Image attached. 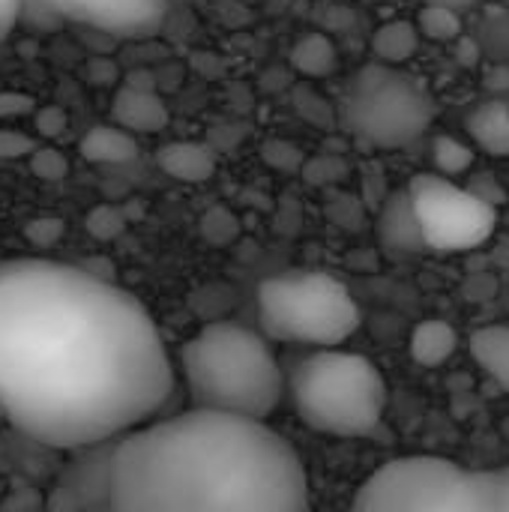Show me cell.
Returning <instances> with one entry per match:
<instances>
[{"label": "cell", "instance_id": "6da1fadb", "mask_svg": "<svg viewBox=\"0 0 509 512\" xmlns=\"http://www.w3.org/2000/svg\"><path fill=\"white\" fill-rule=\"evenodd\" d=\"M171 393V357L141 300L72 264H0V405L9 426L69 453L153 420Z\"/></svg>", "mask_w": 509, "mask_h": 512}, {"label": "cell", "instance_id": "7a4b0ae2", "mask_svg": "<svg viewBox=\"0 0 509 512\" xmlns=\"http://www.w3.org/2000/svg\"><path fill=\"white\" fill-rule=\"evenodd\" d=\"M300 453L261 417L192 405L117 438L114 512H303Z\"/></svg>", "mask_w": 509, "mask_h": 512}, {"label": "cell", "instance_id": "3957f363", "mask_svg": "<svg viewBox=\"0 0 509 512\" xmlns=\"http://www.w3.org/2000/svg\"><path fill=\"white\" fill-rule=\"evenodd\" d=\"M180 372L192 405L261 420L279 408L288 390L267 336L231 321L201 327L180 348Z\"/></svg>", "mask_w": 509, "mask_h": 512}, {"label": "cell", "instance_id": "277c9868", "mask_svg": "<svg viewBox=\"0 0 509 512\" xmlns=\"http://www.w3.org/2000/svg\"><path fill=\"white\" fill-rule=\"evenodd\" d=\"M291 399L306 429L333 438L372 435L387 411L381 369L354 351L315 348L291 372Z\"/></svg>", "mask_w": 509, "mask_h": 512}, {"label": "cell", "instance_id": "5b68a950", "mask_svg": "<svg viewBox=\"0 0 509 512\" xmlns=\"http://www.w3.org/2000/svg\"><path fill=\"white\" fill-rule=\"evenodd\" d=\"M354 510L363 512H504V474L471 471L444 456H399L369 474Z\"/></svg>", "mask_w": 509, "mask_h": 512}, {"label": "cell", "instance_id": "8992f818", "mask_svg": "<svg viewBox=\"0 0 509 512\" xmlns=\"http://www.w3.org/2000/svg\"><path fill=\"white\" fill-rule=\"evenodd\" d=\"M258 327L273 342L336 348L360 330V306L330 273H285L258 285Z\"/></svg>", "mask_w": 509, "mask_h": 512}, {"label": "cell", "instance_id": "52a82bcc", "mask_svg": "<svg viewBox=\"0 0 509 512\" xmlns=\"http://www.w3.org/2000/svg\"><path fill=\"white\" fill-rule=\"evenodd\" d=\"M342 114L357 138L372 147L393 150L417 141L429 129L435 99L420 81L378 60L357 72Z\"/></svg>", "mask_w": 509, "mask_h": 512}, {"label": "cell", "instance_id": "ba28073f", "mask_svg": "<svg viewBox=\"0 0 509 512\" xmlns=\"http://www.w3.org/2000/svg\"><path fill=\"white\" fill-rule=\"evenodd\" d=\"M429 252L453 255L483 246L498 228V210L471 186L453 183L447 174H417L408 183Z\"/></svg>", "mask_w": 509, "mask_h": 512}, {"label": "cell", "instance_id": "9c48e42d", "mask_svg": "<svg viewBox=\"0 0 509 512\" xmlns=\"http://www.w3.org/2000/svg\"><path fill=\"white\" fill-rule=\"evenodd\" d=\"M168 18V0H21V21L54 30L78 24L105 36H150Z\"/></svg>", "mask_w": 509, "mask_h": 512}, {"label": "cell", "instance_id": "30bf717a", "mask_svg": "<svg viewBox=\"0 0 509 512\" xmlns=\"http://www.w3.org/2000/svg\"><path fill=\"white\" fill-rule=\"evenodd\" d=\"M114 453L117 438L69 450L57 471L45 507L57 512H114Z\"/></svg>", "mask_w": 509, "mask_h": 512}, {"label": "cell", "instance_id": "8fae6325", "mask_svg": "<svg viewBox=\"0 0 509 512\" xmlns=\"http://www.w3.org/2000/svg\"><path fill=\"white\" fill-rule=\"evenodd\" d=\"M375 234H378V243L396 255L429 252L408 186L393 195H384V201L378 207V219H375Z\"/></svg>", "mask_w": 509, "mask_h": 512}, {"label": "cell", "instance_id": "7c38bea8", "mask_svg": "<svg viewBox=\"0 0 509 512\" xmlns=\"http://www.w3.org/2000/svg\"><path fill=\"white\" fill-rule=\"evenodd\" d=\"M111 120L135 135H153L162 132L171 120L165 99L156 90H144V87H129L123 84L114 93L111 102Z\"/></svg>", "mask_w": 509, "mask_h": 512}, {"label": "cell", "instance_id": "4fadbf2b", "mask_svg": "<svg viewBox=\"0 0 509 512\" xmlns=\"http://www.w3.org/2000/svg\"><path fill=\"white\" fill-rule=\"evenodd\" d=\"M156 165L180 183H207L216 174V150L204 141H171L159 147Z\"/></svg>", "mask_w": 509, "mask_h": 512}, {"label": "cell", "instance_id": "5bb4252c", "mask_svg": "<svg viewBox=\"0 0 509 512\" xmlns=\"http://www.w3.org/2000/svg\"><path fill=\"white\" fill-rule=\"evenodd\" d=\"M78 153L84 162H93V165H123L138 156V141H135V132L111 120V123H99L87 129V135L78 141Z\"/></svg>", "mask_w": 509, "mask_h": 512}, {"label": "cell", "instance_id": "9a60e30c", "mask_svg": "<svg viewBox=\"0 0 509 512\" xmlns=\"http://www.w3.org/2000/svg\"><path fill=\"white\" fill-rule=\"evenodd\" d=\"M468 135L477 141V147H483L489 156L504 159L509 156V105L504 99H486L480 102L468 120Z\"/></svg>", "mask_w": 509, "mask_h": 512}, {"label": "cell", "instance_id": "2e32d148", "mask_svg": "<svg viewBox=\"0 0 509 512\" xmlns=\"http://www.w3.org/2000/svg\"><path fill=\"white\" fill-rule=\"evenodd\" d=\"M474 363L498 384L509 390V324H489L468 339Z\"/></svg>", "mask_w": 509, "mask_h": 512}, {"label": "cell", "instance_id": "e0dca14e", "mask_svg": "<svg viewBox=\"0 0 509 512\" xmlns=\"http://www.w3.org/2000/svg\"><path fill=\"white\" fill-rule=\"evenodd\" d=\"M459 348V333L450 321L441 318H426L414 327L411 333V357L420 366H444Z\"/></svg>", "mask_w": 509, "mask_h": 512}, {"label": "cell", "instance_id": "ac0fdd59", "mask_svg": "<svg viewBox=\"0 0 509 512\" xmlns=\"http://www.w3.org/2000/svg\"><path fill=\"white\" fill-rule=\"evenodd\" d=\"M420 27L414 21H405V18H396V21H387L381 24L375 33H372V54L375 60L381 63H390V66H402L408 63L417 48H420Z\"/></svg>", "mask_w": 509, "mask_h": 512}, {"label": "cell", "instance_id": "d6986e66", "mask_svg": "<svg viewBox=\"0 0 509 512\" xmlns=\"http://www.w3.org/2000/svg\"><path fill=\"white\" fill-rule=\"evenodd\" d=\"M291 66L306 75V78H327L336 72L339 66V51L336 42L327 33H303L294 45H291Z\"/></svg>", "mask_w": 509, "mask_h": 512}, {"label": "cell", "instance_id": "ffe728a7", "mask_svg": "<svg viewBox=\"0 0 509 512\" xmlns=\"http://www.w3.org/2000/svg\"><path fill=\"white\" fill-rule=\"evenodd\" d=\"M429 150H432L435 168L441 174H447V177H459V174L471 171V165L477 159V153H474L471 144H465V141H459L456 135H447V132L444 135H435Z\"/></svg>", "mask_w": 509, "mask_h": 512}, {"label": "cell", "instance_id": "44dd1931", "mask_svg": "<svg viewBox=\"0 0 509 512\" xmlns=\"http://www.w3.org/2000/svg\"><path fill=\"white\" fill-rule=\"evenodd\" d=\"M417 27L432 42H453L462 36V12L441 3H423L417 15Z\"/></svg>", "mask_w": 509, "mask_h": 512}, {"label": "cell", "instance_id": "7402d4cb", "mask_svg": "<svg viewBox=\"0 0 509 512\" xmlns=\"http://www.w3.org/2000/svg\"><path fill=\"white\" fill-rule=\"evenodd\" d=\"M84 225H87L90 237H96V240L105 243V240H117V237L126 231L129 219H126V213H123L120 207H114V204H99V207H93V210L87 213Z\"/></svg>", "mask_w": 509, "mask_h": 512}, {"label": "cell", "instance_id": "603a6c76", "mask_svg": "<svg viewBox=\"0 0 509 512\" xmlns=\"http://www.w3.org/2000/svg\"><path fill=\"white\" fill-rule=\"evenodd\" d=\"M201 234H204L210 243L225 246V243H231V240L240 234V222H237V216H234L228 207H213V210H207L204 219H201Z\"/></svg>", "mask_w": 509, "mask_h": 512}, {"label": "cell", "instance_id": "cb8c5ba5", "mask_svg": "<svg viewBox=\"0 0 509 512\" xmlns=\"http://www.w3.org/2000/svg\"><path fill=\"white\" fill-rule=\"evenodd\" d=\"M27 162H30V171H33L39 180H45V183H57V180H63L66 171H69L66 156H63L57 147H36V150L30 153Z\"/></svg>", "mask_w": 509, "mask_h": 512}, {"label": "cell", "instance_id": "d4e9b609", "mask_svg": "<svg viewBox=\"0 0 509 512\" xmlns=\"http://www.w3.org/2000/svg\"><path fill=\"white\" fill-rule=\"evenodd\" d=\"M63 231H66L63 228V219H57V216H36V219H30L24 225V240L33 249H51V246L60 243Z\"/></svg>", "mask_w": 509, "mask_h": 512}, {"label": "cell", "instance_id": "484cf974", "mask_svg": "<svg viewBox=\"0 0 509 512\" xmlns=\"http://www.w3.org/2000/svg\"><path fill=\"white\" fill-rule=\"evenodd\" d=\"M345 171H348L345 162H339V159H333V156L306 159V165H303V177H306V183H312V186H330V183L342 180Z\"/></svg>", "mask_w": 509, "mask_h": 512}, {"label": "cell", "instance_id": "4316f807", "mask_svg": "<svg viewBox=\"0 0 509 512\" xmlns=\"http://www.w3.org/2000/svg\"><path fill=\"white\" fill-rule=\"evenodd\" d=\"M261 156H264V162L267 165H273V168H279V171H297V168H303L306 165V156L300 153V147H294V144H288V141H267L264 147H261Z\"/></svg>", "mask_w": 509, "mask_h": 512}, {"label": "cell", "instance_id": "83f0119b", "mask_svg": "<svg viewBox=\"0 0 509 512\" xmlns=\"http://www.w3.org/2000/svg\"><path fill=\"white\" fill-rule=\"evenodd\" d=\"M33 126H36V132H39L42 138L54 141V138H60L63 129L69 126V117H66V111H63L60 105H42V108L33 111Z\"/></svg>", "mask_w": 509, "mask_h": 512}, {"label": "cell", "instance_id": "f1b7e54d", "mask_svg": "<svg viewBox=\"0 0 509 512\" xmlns=\"http://www.w3.org/2000/svg\"><path fill=\"white\" fill-rule=\"evenodd\" d=\"M33 150H36L33 135H27L21 129L0 126V159H30Z\"/></svg>", "mask_w": 509, "mask_h": 512}, {"label": "cell", "instance_id": "f546056e", "mask_svg": "<svg viewBox=\"0 0 509 512\" xmlns=\"http://www.w3.org/2000/svg\"><path fill=\"white\" fill-rule=\"evenodd\" d=\"M36 111V102L24 93H0V120H9V117H24V114H33Z\"/></svg>", "mask_w": 509, "mask_h": 512}, {"label": "cell", "instance_id": "4dcf8cb0", "mask_svg": "<svg viewBox=\"0 0 509 512\" xmlns=\"http://www.w3.org/2000/svg\"><path fill=\"white\" fill-rule=\"evenodd\" d=\"M21 21V0H0V39Z\"/></svg>", "mask_w": 509, "mask_h": 512}, {"label": "cell", "instance_id": "1f68e13d", "mask_svg": "<svg viewBox=\"0 0 509 512\" xmlns=\"http://www.w3.org/2000/svg\"><path fill=\"white\" fill-rule=\"evenodd\" d=\"M123 84H129V87H144V90H156V75L147 72V69H138V72H129Z\"/></svg>", "mask_w": 509, "mask_h": 512}, {"label": "cell", "instance_id": "d6a6232c", "mask_svg": "<svg viewBox=\"0 0 509 512\" xmlns=\"http://www.w3.org/2000/svg\"><path fill=\"white\" fill-rule=\"evenodd\" d=\"M423 3H441V6L459 9V12H465V9H474V6H477V0H423Z\"/></svg>", "mask_w": 509, "mask_h": 512}, {"label": "cell", "instance_id": "836d02e7", "mask_svg": "<svg viewBox=\"0 0 509 512\" xmlns=\"http://www.w3.org/2000/svg\"><path fill=\"white\" fill-rule=\"evenodd\" d=\"M0 423H6V411H3V405H0Z\"/></svg>", "mask_w": 509, "mask_h": 512}, {"label": "cell", "instance_id": "e575fe53", "mask_svg": "<svg viewBox=\"0 0 509 512\" xmlns=\"http://www.w3.org/2000/svg\"><path fill=\"white\" fill-rule=\"evenodd\" d=\"M369 3H393V0H369Z\"/></svg>", "mask_w": 509, "mask_h": 512}]
</instances>
